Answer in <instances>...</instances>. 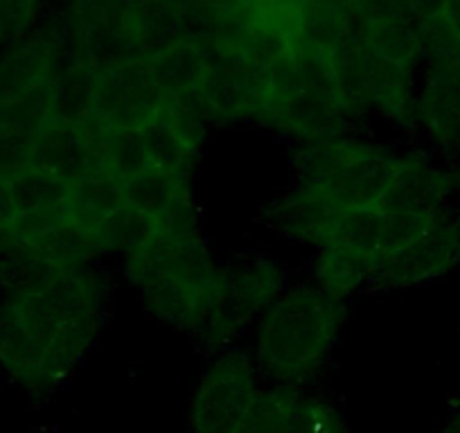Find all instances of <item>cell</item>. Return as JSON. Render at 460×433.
Returning a JSON list of instances; mask_svg holds the SVG:
<instances>
[{
	"label": "cell",
	"instance_id": "1",
	"mask_svg": "<svg viewBox=\"0 0 460 433\" xmlns=\"http://www.w3.org/2000/svg\"><path fill=\"white\" fill-rule=\"evenodd\" d=\"M0 368L28 393L55 391L95 341L109 287L93 264L0 273Z\"/></svg>",
	"mask_w": 460,
	"mask_h": 433
},
{
	"label": "cell",
	"instance_id": "2",
	"mask_svg": "<svg viewBox=\"0 0 460 433\" xmlns=\"http://www.w3.org/2000/svg\"><path fill=\"white\" fill-rule=\"evenodd\" d=\"M120 260L127 280L138 289L149 314L192 337L199 332L215 300L221 271L199 224L163 228Z\"/></svg>",
	"mask_w": 460,
	"mask_h": 433
},
{
	"label": "cell",
	"instance_id": "3",
	"mask_svg": "<svg viewBox=\"0 0 460 433\" xmlns=\"http://www.w3.org/2000/svg\"><path fill=\"white\" fill-rule=\"evenodd\" d=\"M348 318V300L316 282L287 285L264 309L255 328V359L276 384L303 386L330 359Z\"/></svg>",
	"mask_w": 460,
	"mask_h": 433
},
{
	"label": "cell",
	"instance_id": "4",
	"mask_svg": "<svg viewBox=\"0 0 460 433\" xmlns=\"http://www.w3.org/2000/svg\"><path fill=\"white\" fill-rule=\"evenodd\" d=\"M395 158V149L350 131L298 143L289 192L327 212L382 208Z\"/></svg>",
	"mask_w": 460,
	"mask_h": 433
},
{
	"label": "cell",
	"instance_id": "5",
	"mask_svg": "<svg viewBox=\"0 0 460 433\" xmlns=\"http://www.w3.org/2000/svg\"><path fill=\"white\" fill-rule=\"evenodd\" d=\"M68 61L57 21L0 50V125L30 138L57 118V82Z\"/></svg>",
	"mask_w": 460,
	"mask_h": 433
},
{
	"label": "cell",
	"instance_id": "6",
	"mask_svg": "<svg viewBox=\"0 0 460 433\" xmlns=\"http://www.w3.org/2000/svg\"><path fill=\"white\" fill-rule=\"evenodd\" d=\"M68 59L109 66L145 55L143 0H64L57 16Z\"/></svg>",
	"mask_w": 460,
	"mask_h": 433
},
{
	"label": "cell",
	"instance_id": "7",
	"mask_svg": "<svg viewBox=\"0 0 460 433\" xmlns=\"http://www.w3.org/2000/svg\"><path fill=\"white\" fill-rule=\"evenodd\" d=\"M287 285V269L276 260L255 258L221 267L215 300L194 339L212 350L226 348L258 323Z\"/></svg>",
	"mask_w": 460,
	"mask_h": 433
},
{
	"label": "cell",
	"instance_id": "8",
	"mask_svg": "<svg viewBox=\"0 0 460 433\" xmlns=\"http://www.w3.org/2000/svg\"><path fill=\"white\" fill-rule=\"evenodd\" d=\"M149 73L143 57L95 68L91 125L97 129H147L174 104Z\"/></svg>",
	"mask_w": 460,
	"mask_h": 433
},
{
	"label": "cell",
	"instance_id": "9",
	"mask_svg": "<svg viewBox=\"0 0 460 433\" xmlns=\"http://www.w3.org/2000/svg\"><path fill=\"white\" fill-rule=\"evenodd\" d=\"M460 267V206L447 212L422 237L377 260L370 289H413L449 276Z\"/></svg>",
	"mask_w": 460,
	"mask_h": 433
},
{
	"label": "cell",
	"instance_id": "10",
	"mask_svg": "<svg viewBox=\"0 0 460 433\" xmlns=\"http://www.w3.org/2000/svg\"><path fill=\"white\" fill-rule=\"evenodd\" d=\"M260 377L242 352H224L203 375L192 406L194 433H233L260 395Z\"/></svg>",
	"mask_w": 460,
	"mask_h": 433
},
{
	"label": "cell",
	"instance_id": "11",
	"mask_svg": "<svg viewBox=\"0 0 460 433\" xmlns=\"http://www.w3.org/2000/svg\"><path fill=\"white\" fill-rule=\"evenodd\" d=\"M456 206L458 190L451 163H442L422 149L397 152L391 185L382 201L384 210L440 215Z\"/></svg>",
	"mask_w": 460,
	"mask_h": 433
},
{
	"label": "cell",
	"instance_id": "12",
	"mask_svg": "<svg viewBox=\"0 0 460 433\" xmlns=\"http://www.w3.org/2000/svg\"><path fill=\"white\" fill-rule=\"evenodd\" d=\"M264 100L262 70L230 55L212 52V70L199 93V109L215 125L260 122Z\"/></svg>",
	"mask_w": 460,
	"mask_h": 433
},
{
	"label": "cell",
	"instance_id": "13",
	"mask_svg": "<svg viewBox=\"0 0 460 433\" xmlns=\"http://www.w3.org/2000/svg\"><path fill=\"white\" fill-rule=\"evenodd\" d=\"M415 125L433 149L460 156V64L424 61L415 97Z\"/></svg>",
	"mask_w": 460,
	"mask_h": 433
},
{
	"label": "cell",
	"instance_id": "14",
	"mask_svg": "<svg viewBox=\"0 0 460 433\" xmlns=\"http://www.w3.org/2000/svg\"><path fill=\"white\" fill-rule=\"evenodd\" d=\"M28 165L68 185L100 174L104 170L97 158L95 127L91 122L52 118L32 140Z\"/></svg>",
	"mask_w": 460,
	"mask_h": 433
},
{
	"label": "cell",
	"instance_id": "15",
	"mask_svg": "<svg viewBox=\"0 0 460 433\" xmlns=\"http://www.w3.org/2000/svg\"><path fill=\"white\" fill-rule=\"evenodd\" d=\"M143 59L167 95L197 104L199 93L212 70L210 48L194 39H179L156 48Z\"/></svg>",
	"mask_w": 460,
	"mask_h": 433
},
{
	"label": "cell",
	"instance_id": "16",
	"mask_svg": "<svg viewBox=\"0 0 460 433\" xmlns=\"http://www.w3.org/2000/svg\"><path fill=\"white\" fill-rule=\"evenodd\" d=\"M370 276H373L370 258L343 246L318 249L312 264V280L343 300L370 289Z\"/></svg>",
	"mask_w": 460,
	"mask_h": 433
},
{
	"label": "cell",
	"instance_id": "17",
	"mask_svg": "<svg viewBox=\"0 0 460 433\" xmlns=\"http://www.w3.org/2000/svg\"><path fill=\"white\" fill-rule=\"evenodd\" d=\"M46 0H0V50L32 32Z\"/></svg>",
	"mask_w": 460,
	"mask_h": 433
},
{
	"label": "cell",
	"instance_id": "18",
	"mask_svg": "<svg viewBox=\"0 0 460 433\" xmlns=\"http://www.w3.org/2000/svg\"><path fill=\"white\" fill-rule=\"evenodd\" d=\"M406 5H409L411 14L415 16L418 23H427V21H433L440 16L445 0H406Z\"/></svg>",
	"mask_w": 460,
	"mask_h": 433
}]
</instances>
